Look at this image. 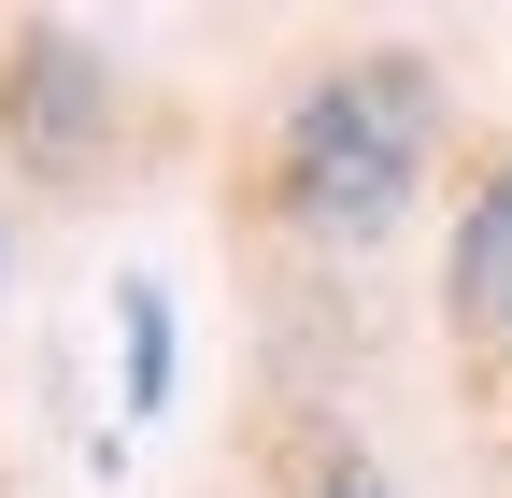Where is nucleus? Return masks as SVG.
I'll use <instances>...</instances> for the list:
<instances>
[{"mask_svg": "<svg viewBox=\"0 0 512 498\" xmlns=\"http://www.w3.org/2000/svg\"><path fill=\"white\" fill-rule=\"evenodd\" d=\"M427 143H441V72L427 57H356V72L299 86L285 114V214L313 242H384L427 185Z\"/></svg>", "mask_w": 512, "mask_h": 498, "instance_id": "f257e3e1", "label": "nucleus"}, {"mask_svg": "<svg viewBox=\"0 0 512 498\" xmlns=\"http://www.w3.org/2000/svg\"><path fill=\"white\" fill-rule=\"evenodd\" d=\"M0 143L29 157V185L100 171V143H114V72H100V43H72V29H15V43H0Z\"/></svg>", "mask_w": 512, "mask_h": 498, "instance_id": "f03ea898", "label": "nucleus"}, {"mask_svg": "<svg viewBox=\"0 0 512 498\" xmlns=\"http://www.w3.org/2000/svg\"><path fill=\"white\" fill-rule=\"evenodd\" d=\"M441 314L470 342H512V157L484 171V200L456 214V257H441Z\"/></svg>", "mask_w": 512, "mask_h": 498, "instance_id": "7ed1b4c3", "label": "nucleus"}, {"mask_svg": "<svg viewBox=\"0 0 512 498\" xmlns=\"http://www.w3.org/2000/svg\"><path fill=\"white\" fill-rule=\"evenodd\" d=\"M114 328H128V342H114L128 413H157V399H171V299H157V285H114Z\"/></svg>", "mask_w": 512, "mask_h": 498, "instance_id": "20e7f679", "label": "nucleus"}, {"mask_svg": "<svg viewBox=\"0 0 512 498\" xmlns=\"http://www.w3.org/2000/svg\"><path fill=\"white\" fill-rule=\"evenodd\" d=\"M299 498H384V484H370V456H328V470L299 484Z\"/></svg>", "mask_w": 512, "mask_h": 498, "instance_id": "39448f33", "label": "nucleus"}]
</instances>
